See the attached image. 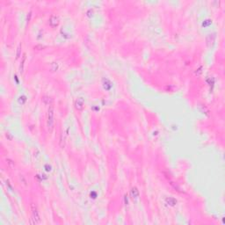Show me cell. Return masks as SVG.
Here are the masks:
<instances>
[{
	"mask_svg": "<svg viewBox=\"0 0 225 225\" xmlns=\"http://www.w3.org/2000/svg\"><path fill=\"white\" fill-rule=\"evenodd\" d=\"M54 117H55V110L53 107H49L48 112V128L49 131H52L54 127Z\"/></svg>",
	"mask_w": 225,
	"mask_h": 225,
	"instance_id": "6da1fadb",
	"label": "cell"
},
{
	"mask_svg": "<svg viewBox=\"0 0 225 225\" xmlns=\"http://www.w3.org/2000/svg\"><path fill=\"white\" fill-rule=\"evenodd\" d=\"M32 211H33V219L34 220V223H40V216H39V213H38V210L36 209V206L33 204L32 205Z\"/></svg>",
	"mask_w": 225,
	"mask_h": 225,
	"instance_id": "7a4b0ae2",
	"label": "cell"
}]
</instances>
